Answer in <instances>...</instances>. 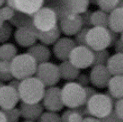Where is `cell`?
<instances>
[{"instance_id": "1", "label": "cell", "mask_w": 123, "mask_h": 122, "mask_svg": "<svg viewBox=\"0 0 123 122\" xmlns=\"http://www.w3.org/2000/svg\"><path fill=\"white\" fill-rule=\"evenodd\" d=\"M46 86L36 76H30L21 81L19 86L20 100L27 103H37L42 101Z\"/></svg>"}, {"instance_id": "2", "label": "cell", "mask_w": 123, "mask_h": 122, "mask_svg": "<svg viewBox=\"0 0 123 122\" xmlns=\"http://www.w3.org/2000/svg\"><path fill=\"white\" fill-rule=\"evenodd\" d=\"M115 101L109 93L97 92L89 99L86 104L90 115L101 120L113 110Z\"/></svg>"}, {"instance_id": "3", "label": "cell", "mask_w": 123, "mask_h": 122, "mask_svg": "<svg viewBox=\"0 0 123 122\" xmlns=\"http://www.w3.org/2000/svg\"><path fill=\"white\" fill-rule=\"evenodd\" d=\"M38 63L29 53L16 55L11 61V70L14 77L25 79L33 76L36 73Z\"/></svg>"}, {"instance_id": "4", "label": "cell", "mask_w": 123, "mask_h": 122, "mask_svg": "<svg viewBox=\"0 0 123 122\" xmlns=\"http://www.w3.org/2000/svg\"><path fill=\"white\" fill-rule=\"evenodd\" d=\"M61 96L64 106L75 109L86 103L85 87L75 81H69L61 88Z\"/></svg>"}, {"instance_id": "5", "label": "cell", "mask_w": 123, "mask_h": 122, "mask_svg": "<svg viewBox=\"0 0 123 122\" xmlns=\"http://www.w3.org/2000/svg\"><path fill=\"white\" fill-rule=\"evenodd\" d=\"M61 32L66 36H74L83 27L80 14H73L61 6L56 10Z\"/></svg>"}, {"instance_id": "6", "label": "cell", "mask_w": 123, "mask_h": 122, "mask_svg": "<svg viewBox=\"0 0 123 122\" xmlns=\"http://www.w3.org/2000/svg\"><path fill=\"white\" fill-rule=\"evenodd\" d=\"M86 45L92 50L108 49L111 45V37L109 28L92 26L86 35Z\"/></svg>"}, {"instance_id": "7", "label": "cell", "mask_w": 123, "mask_h": 122, "mask_svg": "<svg viewBox=\"0 0 123 122\" xmlns=\"http://www.w3.org/2000/svg\"><path fill=\"white\" fill-rule=\"evenodd\" d=\"M32 20L38 30H49L58 25V17L55 9L51 7L42 6L32 14Z\"/></svg>"}, {"instance_id": "8", "label": "cell", "mask_w": 123, "mask_h": 122, "mask_svg": "<svg viewBox=\"0 0 123 122\" xmlns=\"http://www.w3.org/2000/svg\"><path fill=\"white\" fill-rule=\"evenodd\" d=\"M35 75L46 87L54 86L61 79L58 66L49 61L38 64Z\"/></svg>"}, {"instance_id": "9", "label": "cell", "mask_w": 123, "mask_h": 122, "mask_svg": "<svg viewBox=\"0 0 123 122\" xmlns=\"http://www.w3.org/2000/svg\"><path fill=\"white\" fill-rule=\"evenodd\" d=\"M68 60L79 69H86L93 64V50L87 45H76L69 55Z\"/></svg>"}, {"instance_id": "10", "label": "cell", "mask_w": 123, "mask_h": 122, "mask_svg": "<svg viewBox=\"0 0 123 122\" xmlns=\"http://www.w3.org/2000/svg\"><path fill=\"white\" fill-rule=\"evenodd\" d=\"M42 104L47 110L60 111L65 107L62 101L61 88L55 85L48 87L45 90L44 96L42 98Z\"/></svg>"}, {"instance_id": "11", "label": "cell", "mask_w": 123, "mask_h": 122, "mask_svg": "<svg viewBox=\"0 0 123 122\" xmlns=\"http://www.w3.org/2000/svg\"><path fill=\"white\" fill-rule=\"evenodd\" d=\"M111 74L106 65H93L90 71V83L95 88L103 89L107 87Z\"/></svg>"}, {"instance_id": "12", "label": "cell", "mask_w": 123, "mask_h": 122, "mask_svg": "<svg viewBox=\"0 0 123 122\" xmlns=\"http://www.w3.org/2000/svg\"><path fill=\"white\" fill-rule=\"evenodd\" d=\"M76 46L75 40L71 39L68 36L60 37L53 44V54L58 60H67L68 59L69 55L73 49Z\"/></svg>"}, {"instance_id": "13", "label": "cell", "mask_w": 123, "mask_h": 122, "mask_svg": "<svg viewBox=\"0 0 123 122\" xmlns=\"http://www.w3.org/2000/svg\"><path fill=\"white\" fill-rule=\"evenodd\" d=\"M20 101V96L17 90L11 87L10 85H5L0 87V109L6 110L16 107Z\"/></svg>"}, {"instance_id": "14", "label": "cell", "mask_w": 123, "mask_h": 122, "mask_svg": "<svg viewBox=\"0 0 123 122\" xmlns=\"http://www.w3.org/2000/svg\"><path fill=\"white\" fill-rule=\"evenodd\" d=\"M14 40L21 47H31L38 40V30L36 28H17L14 32Z\"/></svg>"}, {"instance_id": "15", "label": "cell", "mask_w": 123, "mask_h": 122, "mask_svg": "<svg viewBox=\"0 0 123 122\" xmlns=\"http://www.w3.org/2000/svg\"><path fill=\"white\" fill-rule=\"evenodd\" d=\"M21 117L27 121H35L39 120L41 115L43 112L44 107L41 102L37 103H27L22 102L20 103Z\"/></svg>"}, {"instance_id": "16", "label": "cell", "mask_w": 123, "mask_h": 122, "mask_svg": "<svg viewBox=\"0 0 123 122\" xmlns=\"http://www.w3.org/2000/svg\"><path fill=\"white\" fill-rule=\"evenodd\" d=\"M27 53L32 56L38 64L47 62L51 57V51L47 45L43 43H34L28 48Z\"/></svg>"}, {"instance_id": "17", "label": "cell", "mask_w": 123, "mask_h": 122, "mask_svg": "<svg viewBox=\"0 0 123 122\" xmlns=\"http://www.w3.org/2000/svg\"><path fill=\"white\" fill-rule=\"evenodd\" d=\"M43 4L44 0H14L16 10L31 15L43 6Z\"/></svg>"}, {"instance_id": "18", "label": "cell", "mask_w": 123, "mask_h": 122, "mask_svg": "<svg viewBox=\"0 0 123 122\" xmlns=\"http://www.w3.org/2000/svg\"><path fill=\"white\" fill-rule=\"evenodd\" d=\"M107 88L108 93L114 100L123 98V75H111Z\"/></svg>"}, {"instance_id": "19", "label": "cell", "mask_w": 123, "mask_h": 122, "mask_svg": "<svg viewBox=\"0 0 123 122\" xmlns=\"http://www.w3.org/2000/svg\"><path fill=\"white\" fill-rule=\"evenodd\" d=\"M58 68H59L60 77L66 81H75L76 77L80 74V69L74 66L68 59L62 61L58 66Z\"/></svg>"}, {"instance_id": "20", "label": "cell", "mask_w": 123, "mask_h": 122, "mask_svg": "<svg viewBox=\"0 0 123 122\" xmlns=\"http://www.w3.org/2000/svg\"><path fill=\"white\" fill-rule=\"evenodd\" d=\"M61 30L58 24L54 28L49 30H44V31L38 30V40L41 43L49 46V45H53L58 41L61 36Z\"/></svg>"}, {"instance_id": "21", "label": "cell", "mask_w": 123, "mask_h": 122, "mask_svg": "<svg viewBox=\"0 0 123 122\" xmlns=\"http://www.w3.org/2000/svg\"><path fill=\"white\" fill-rule=\"evenodd\" d=\"M9 23L16 28H35L32 15L17 10L15 11L14 16L9 21Z\"/></svg>"}, {"instance_id": "22", "label": "cell", "mask_w": 123, "mask_h": 122, "mask_svg": "<svg viewBox=\"0 0 123 122\" xmlns=\"http://www.w3.org/2000/svg\"><path fill=\"white\" fill-rule=\"evenodd\" d=\"M109 29L120 33L123 30V8L116 7L109 13Z\"/></svg>"}, {"instance_id": "23", "label": "cell", "mask_w": 123, "mask_h": 122, "mask_svg": "<svg viewBox=\"0 0 123 122\" xmlns=\"http://www.w3.org/2000/svg\"><path fill=\"white\" fill-rule=\"evenodd\" d=\"M62 6L73 14H81L88 10L90 0H61Z\"/></svg>"}, {"instance_id": "24", "label": "cell", "mask_w": 123, "mask_h": 122, "mask_svg": "<svg viewBox=\"0 0 123 122\" xmlns=\"http://www.w3.org/2000/svg\"><path fill=\"white\" fill-rule=\"evenodd\" d=\"M106 67L112 75H123V53H115L110 56Z\"/></svg>"}, {"instance_id": "25", "label": "cell", "mask_w": 123, "mask_h": 122, "mask_svg": "<svg viewBox=\"0 0 123 122\" xmlns=\"http://www.w3.org/2000/svg\"><path fill=\"white\" fill-rule=\"evenodd\" d=\"M91 23L92 26L109 28V13L101 9L93 11L91 15Z\"/></svg>"}, {"instance_id": "26", "label": "cell", "mask_w": 123, "mask_h": 122, "mask_svg": "<svg viewBox=\"0 0 123 122\" xmlns=\"http://www.w3.org/2000/svg\"><path fill=\"white\" fill-rule=\"evenodd\" d=\"M18 49L12 43H3L0 46V59L12 61L17 55Z\"/></svg>"}, {"instance_id": "27", "label": "cell", "mask_w": 123, "mask_h": 122, "mask_svg": "<svg viewBox=\"0 0 123 122\" xmlns=\"http://www.w3.org/2000/svg\"><path fill=\"white\" fill-rule=\"evenodd\" d=\"M14 78L11 70V61L0 60V80L2 82H9Z\"/></svg>"}, {"instance_id": "28", "label": "cell", "mask_w": 123, "mask_h": 122, "mask_svg": "<svg viewBox=\"0 0 123 122\" xmlns=\"http://www.w3.org/2000/svg\"><path fill=\"white\" fill-rule=\"evenodd\" d=\"M61 121H70V122H79L83 121V117L76 109L68 108L63 111L61 115Z\"/></svg>"}, {"instance_id": "29", "label": "cell", "mask_w": 123, "mask_h": 122, "mask_svg": "<svg viewBox=\"0 0 123 122\" xmlns=\"http://www.w3.org/2000/svg\"><path fill=\"white\" fill-rule=\"evenodd\" d=\"M110 52L107 49L93 50V65H106L109 60Z\"/></svg>"}, {"instance_id": "30", "label": "cell", "mask_w": 123, "mask_h": 122, "mask_svg": "<svg viewBox=\"0 0 123 122\" xmlns=\"http://www.w3.org/2000/svg\"><path fill=\"white\" fill-rule=\"evenodd\" d=\"M13 32V25L9 22H4L0 26V43H5L12 36Z\"/></svg>"}, {"instance_id": "31", "label": "cell", "mask_w": 123, "mask_h": 122, "mask_svg": "<svg viewBox=\"0 0 123 122\" xmlns=\"http://www.w3.org/2000/svg\"><path fill=\"white\" fill-rule=\"evenodd\" d=\"M119 0H97L96 5L100 7L101 10L106 13H111L113 9L118 7Z\"/></svg>"}, {"instance_id": "32", "label": "cell", "mask_w": 123, "mask_h": 122, "mask_svg": "<svg viewBox=\"0 0 123 122\" xmlns=\"http://www.w3.org/2000/svg\"><path fill=\"white\" fill-rule=\"evenodd\" d=\"M6 115V121L10 122H14L19 120V119L21 118V112L20 109L14 107L11 109H6V110H2Z\"/></svg>"}, {"instance_id": "33", "label": "cell", "mask_w": 123, "mask_h": 122, "mask_svg": "<svg viewBox=\"0 0 123 122\" xmlns=\"http://www.w3.org/2000/svg\"><path fill=\"white\" fill-rule=\"evenodd\" d=\"M39 120L40 121H61V116L58 114L57 111L47 110L45 112H42Z\"/></svg>"}, {"instance_id": "34", "label": "cell", "mask_w": 123, "mask_h": 122, "mask_svg": "<svg viewBox=\"0 0 123 122\" xmlns=\"http://www.w3.org/2000/svg\"><path fill=\"white\" fill-rule=\"evenodd\" d=\"M90 27H85L83 26L80 30L74 35L75 36V41L76 45H86V35L88 32Z\"/></svg>"}, {"instance_id": "35", "label": "cell", "mask_w": 123, "mask_h": 122, "mask_svg": "<svg viewBox=\"0 0 123 122\" xmlns=\"http://www.w3.org/2000/svg\"><path fill=\"white\" fill-rule=\"evenodd\" d=\"M15 11H16L15 9L8 6L6 5L5 6L0 7V13H1V15H2L3 20L5 22H9L12 19V17L14 16Z\"/></svg>"}, {"instance_id": "36", "label": "cell", "mask_w": 123, "mask_h": 122, "mask_svg": "<svg viewBox=\"0 0 123 122\" xmlns=\"http://www.w3.org/2000/svg\"><path fill=\"white\" fill-rule=\"evenodd\" d=\"M91 15H92V11L90 10H86V12H84V13L80 14L83 26H85V27H92Z\"/></svg>"}, {"instance_id": "37", "label": "cell", "mask_w": 123, "mask_h": 122, "mask_svg": "<svg viewBox=\"0 0 123 122\" xmlns=\"http://www.w3.org/2000/svg\"><path fill=\"white\" fill-rule=\"evenodd\" d=\"M114 110L120 118V121H123V98L118 99L114 103Z\"/></svg>"}, {"instance_id": "38", "label": "cell", "mask_w": 123, "mask_h": 122, "mask_svg": "<svg viewBox=\"0 0 123 122\" xmlns=\"http://www.w3.org/2000/svg\"><path fill=\"white\" fill-rule=\"evenodd\" d=\"M75 82L78 83L80 85H82L83 87H86L87 85H89L91 83H90V77H89L88 75H86L85 73H80L78 75V76L75 79Z\"/></svg>"}, {"instance_id": "39", "label": "cell", "mask_w": 123, "mask_h": 122, "mask_svg": "<svg viewBox=\"0 0 123 122\" xmlns=\"http://www.w3.org/2000/svg\"><path fill=\"white\" fill-rule=\"evenodd\" d=\"M100 121H107V122H115V121H120V118L118 117V115H117V113L115 112V110H114V109H113V110L110 114H108V115L106 116V117H104V118H103V119H101Z\"/></svg>"}, {"instance_id": "40", "label": "cell", "mask_w": 123, "mask_h": 122, "mask_svg": "<svg viewBox=\"0 0 123 122\" xmlns=\"http://www.w3.org/2000/svg\"><path fill=\"white\" fill-rule=\"evenodd\" d=\"M114 48V51L115 53H123V41L119 38L112 46Z\"/></svg>"}, {"instance_id": "41", "label": "cell", "mask_w": 123, "mask_h": 122, "mask_svg": "<svg viewBox=\"0 0 123 122\" xmlns=\"http://www.w3.org/2000/svg\"><path fill=\"white\" fill-rule=\"evenodd\" d=\"M85 91H86V102H87L92 96H93L94 94L97 93V91H96V89L94 88V86L92 87V86L87 85V86L85 87Z\"/></svg>"}, {"instance_id": "42", "label": "cell", "mask_w": 123, "mask_h": 122, "mask_svg": "<svg viewBox=\"0 0 123 122\" xmlns=\"http://www.w3.org/2000/svg\"><path fill=\"white\" fill-rule=\"evenodd\" d=\"M21 79H18V78H15L14 77L13 79H11L10 81L8 82V85H10L11 87H13L14 88L15 90H19V86H20V84H21Z\"/></svg>"}, {"instance_id": "43", "label": "cell", "mask_w": 123, "mask_h": 122, "mask_svg": "<svg viewBox=\"0 0 123 122\" xmlns=\"http://www.w3.org/2000/svg\"><path fill=\"white\" fill-rule=\"evenodd\" d=\"M110 31H111V47H112L114 42L120 38V34H119V32H116V31L111 30H110Z\"/></svg>"}, {"instance_id": "44", "label": "cell", "mask_w": 123, "mask_h": 122, "mask_svg": "<svg viewBox=\"0 0 123 122\" xmlns=\"http://www.w3.org/2000/svg\"><path fill=\"white\" fill-rule=\"evenodd\" d=\"M83 121H100V120L97 119V118L93 117V116L89 115V116H86V117H85V118L83 119Z\"/></svg>"}, {"instance_id": "45", "label": "cell", "mask_w": 123, "mask_h": 122, "mask_svg": "<svg viewBox=\"0 0 123 122\" xmlns=\"http://www.w3.org/2000/svg\"><path fill=\"white\" fill-rule=\"evenodd\" d=\"M6 5L8 6L12 7L15 9V5H14V0H6ZM16 10V9H15Z\"/></svg>"}, {"instance_id": "46", "label": "cell", "mask_w": 123, "mask_h": 122, "mask_svg": "<svg viewBox=\"0 0 123 122\" xmlns=\"http://www.w3.org/2000/svg\"><path fill=\"white\" fill-rule=\"evenodd\" d=\"M6 121V115L2 110H0V122H5Z\"/></svg>"}, {"instance_id": "47", "label": "cell", "mask_w": 123, "mask_h": 122, "mask_svg": "<svg viewBox=\"0 0 123 122\" xmlns=\"http://www.w3.org/2000/svg\"><path fill=\"white\" fill-rule=\"evenodd\" d=\"M118 7H122L123 8V0H119V2H118Z\"/></svg>"}, {"instance_id": "48", "label": "cell", "mask_w": 123, "mask_h": 122, "mask_svg": "<svg viewBox=\"0 0 123 122\" xmlns=\"http://www.w3.org/2000/svg\"><path fill=\"white\" fill-rule=\"evenodd\" d=\"M4 22H5V21L3 20V17H2V15H1V13H0V26L3 24Z\"/></svg>"}, {"instance_id": "49", "label": "cell", "mask_w": 123, "mask_h": 122, "mask_svg": "<svg viewBox=\"0 0 123 122\" xmlns=\"http://www.w3.org/2000/svg\"><path fill=\"white\" fill-rule=\"evenodd\" d=\"M6 4V0H0V7H2Z\"/></svg>"}, {"instance_id": "50", "label": "cell", "mask_w": 123, "mask_h": 122, "mask_svg": "<svg viewBox=\"0 0 123 122\" xmlns=\"http://www.w3.org/2000/svg\"><path fill=\"white\" fill-rule=\"evenodd\" d=\"M97 3V0H90V4H92V5H96Z\"/></svg>"}, {"instance_id": "51", "label": "cell", "mask_w": 123, "mask_h": 122, "mask_svg": "<svg viewBox=\"0 0 123 122\" xmlns=\"http://www.w3.org/2000/svg\"><path fill=\"white\" fill-rule=\"evenodd\" d=\"M120 39H121V40H122V41H123V30H122V31H121V32H120Z\"/></svg>"}, {"instance_id": "52", "label": "cell", "mask_w": 123, "mask_h": 122, "mask_svg": "<svg viewBox=\"0 0 123 122\" xmlns=\"http://www.w3.org/2000/svg\"><path fill=\"white\" fill-rule=\"evenodd\" d=\"M4 85V84H3V82L1 81V80H0V87H2V86H3Z\"/></svg>"}, {"instance_id": "53", "label": "cell", "mask_w": 123, "mask_h": 122, "mask_svg": "<svg viewBox=\"0 0 123 122\" xmlns=\"http://www.w3.org/2000/svg\"><path fill=\"white\" fill-rule=\"evenodd\" d=\"M0 60H1V59H0Z\"/></svg>"}]
</instances>
